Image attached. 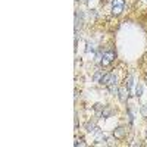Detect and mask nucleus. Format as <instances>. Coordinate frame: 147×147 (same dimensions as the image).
I'll return each instance as SVG.
<instances>
[{"instance_id":"nucleus-1","label":"nucleus","mask_w":147,"mask_h":147,"mask_svg":"<svg viewBox=\"0 0 147 147\" xmlns=\"http://www.w3.org/2000/svg\"><path fill=\"white\" fill-rule=\"evenodd\" d=\"M116 59V52L115 50H112V49H110V50H107V52H103V56H102V66L105 68V66H107V65H110L113 62V60Z\"/></svg>"},{"instance_id":"nucleus-2","label":"nucleus","mask_w":147,"mask_h":147,"mask_svg":"<svg viewBox=\"0 0 147 147\" xmlns=\"http://www.w3.org/2000/svg\"><path fill=\"white\" fill-rule=\"evenodd\" d=\"M125 7V0H113L112 2V15L119 16Z\"/></svg>"},{"instance_id":"nucleus-3","label":"nucleus","mask_w":147,"mask_h":147,"mask_svg":"<svg viewBox=\"0 0 147 147\" xmlns=\"http://www.w3.org/2000/svg\"><path fill=\"white\" fill-rule=\"evenodd\" d=\"M118 96H119V99H121V102H127L128 100V97H129V88L127 87V85H124V87H121L119 88V91H118Z\"/></svg>"},{"instance_id":"nucleus-4","label":"nucleus","mask_w":147,"mask_h":147,"mask_svg":"<svg viewBox=\"0 0 147 147\" xmlns=\"http://www.w3.org/2000/svg\"><path fill=\"white\" fill-rule=\"evenodd\" d=\"M125 136H127V128H125V127H119V128H116V129L113 131V137L118 138V140L125 138Z\"/></svg>"},{"instance_id":"nucleus-5","label":"nucleus","mask_w":147,"mask_h":147,"mask_svg":"<svg viewBox=\"0 0 147 147\" xmlns=\"http://www.w3.org/2000/svg\"><path fill=\"white\" fill-rule=\"evenodd\" d=\"M110 75H112V72H106V74H103V77L99 80V84L100 85H107V82H109V78H110Z\"/></svg>"},{"instance_id":"nucleus-6","label":"nucleus","mask_w":147,"mask_h":147,"mask_svg":"<svg viewBox=\"0 0 147 147\" xmlns=\"http://www.w3.org/2000/svg\"><path fill=\"white\" fill-rule=\"evenodd\" d=\"M97 128H96V122L94 121H88L87 125H85V131L87 132H94Z\"/></svg>"},{"instance_id":"nucleus-7","label":"nucleus","mask_w":147,"mask_h":147,"mask_svg":"<svg viewBox=\"0 0 147 147\" xmlns=\"http://www.w3.org/2000/svg\"><path fill=\"white\" fill-rule=\"evenodd\" d=\"M113 113V110L110 109V107H107V106H105V109L102 110V113H100V116H103V118H109L110 115Z\"/></svg>"},{"instance_id":"nucleus-8","label":"nucleus","mask_w":147,"mask_h":147,"mask_svg":"<svg viewBox=\"0 0 147 147\" xmlns=\"http://www.w3.org/2000/svg\"><path fill=\"white\" fill-rule=\"evenodd\" d=\"M103 109H105V105H102V103L94 105V110H96V112H100V110H103Z\"/></svg>"},{"instance_id":"nucleus-9","label":"nucleus","mask_w":147,"mask_h":147,"mask_svg":"<svg viewBox=\"0 0 147 147\" xmlns=\"http://www.w3.org/2000/svg\"><path fill=\"white\" fill-rule=\"evenodd\" d=\"M136 96L137 97H141V93H143V87H141V85H138V87H137V90H136Z\"/></svg>"},{"instance_id":"nucleus-10","label":"nucleus","mask_w":147,"mask_h":147,"mask_svg":"<svg viewBox=\"0 0 147 147\" xmlns=\"http://www.w3.org/2000/svg\"><path fill=\"white\" fill-rule=\"evenodd\" d=\"M141 115H143L144 118H147V106H143V107H141Z\"/></svg>"},{"instance_id":"nucleus-11","label":"nucleus","mask_w":147,"mask_h":147,"mask_svg":"<svg viewBox=\"0 0 147 147\" xmlns=\"http://www.w3.org/2000/svg\"><path fill=\"white\" fill-rule=\"evenodd\" d=\"M144 2H146V3H147V0H144Z\"/></svg>"},{"instance_id":"nucleus-12","label":"nucleus","mask_w":147,"mask_h":147,"mask_svg":"<svg viewBox=\"0 0 147 147\" xmlns=\"http://www.w3.org/2000/svg\"><path fill=\"white\" fill-rule=\"evenodd\" d=\"M77 2H78V0H77Z\"/></svg>"}]
</instances>
